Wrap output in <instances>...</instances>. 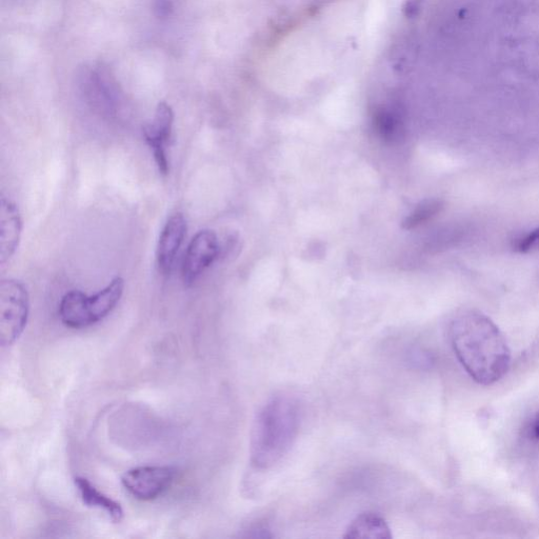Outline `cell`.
Instances as JSON below:
<instances>
[{
	"mask_svg": "<svg viewBox=\"0 0 539 539\" xmlns=\"http://www.w3.org/2000/svg\"><path fill=\"white\" fill-rule=\"evenodd\" d=\"M454 353L473 381L491 386L508 373L511 351L490 317L476 310L458 314L450 326Z\"/></svg>",
	"mask_w": 539,
	"mask_h": 539,
	"instance_id": "cell-1",
	"label": "cell"
},
{
	"mask_svg": "<svg viewBox=\"0 0 539 539\" xmlns=\"http://www.w3.org/2000/svg\"><path fill=\"white\" fill-rule=\"evenodd\" d=\"M301 423L298 404L290 396L279 395L259 411L251 432L250 455L255 468L268 469L292 448Z\"/></svg>",
	"mask_w": 539,
	"mask_h": 539,
	"instance_id": "cell-2",
	"label": "cell"
},
{
	"mask_svg": "<svg viewBox=\"0 0 539 539\" xmlns=\"http://www.w3.org/2000/svg\"><path fill=\"white\" fill-rule=\"evenodd\" d=\"M30 298L25 285L16 279L0 283V344L13 345L23 334L29 317Z\"/></svg>",
	"mask_w": 539,
	"mask_h": 539,
	"instance_id": "cell-3",
	"label": "cell"
},
{
	"mask_svg": "<svg viewBox=\"0 0 539 539\" xmlns=\"http://www.w3.org/2000/svg\"><path fill=\"white\" fill-rule=\"evenodd\" d=\"M175 475L171 467H139L128 471L122 483L135 498L148 502L162 496L172 486Z\"/></svg>",
	"mask_w": 539,
	"mask_h": 539,
	"instance_id": "cell-4",
	"label": "cell"
},
{
	"mask_svg": "<svg viewBox=\"0 0 539 539\" xmlns=\"http://www.w3.org/2000/svg\"><path fill=\"white\" fill-rule=\"evenodd\" d=\"M219 250L221 247L213 231H199L192 238L183 265V281L187 287L195 284L206 269L214 263Z\"/></svg>",
	"mask_w": 539,
	"mask_h": 539,
	"instance_id": "cell-5",
	"label": "cell"
},
{
	"mask_svg": "<svg viewBox=\"0 0 539 539\" xmlns=\"http://www.w3.org/2000/svg\"><path fill=\"white\" fill-rule=\"evenodd\" d=\"M174 124V112L165 102L159 103L152 124L144 127V136L153 152L159 172L168 175L170 165L166 146L170 142Z\"/></svg>",
	"mask_w": 539,
	"mask_h": 539,
	"instance_id": "cell-6",
	"label": "cell"
},
{
	"mask_svg": "<svg viewBox=\"0 0 539 539\" xmlns=\"http://www.w3.org/2000/svg\"><path fill=\"white\" fill-rule=\"evenodd\" d=\"M188 225L184 214L175 213L167 221L157 246V264L164 275L173 269L179 249L187 234Z\"/></svg>",
	"mask_w": 539,
	"mask_h": 539,
	"instance_id": "cell-7",
	"label": "cell"
},
{
	"mask_svg": "<svg viewBox=\"0 0 539 539\" xmlns=\"http://www.w3.org/2000/svg\"><path fill=\"white\" fill-rule=\"evenodd\" d=\"M23 233V219L15 203L0 199V264L5 265L15 254Z\"/></svg>",
	"mask_w": 539,
	"mask_h": 539,
	"instance_id": "cell-8",
	"label": "cell"
},
{
	"mask_svg": "<svg viewBox=\"0 0 539 539\" xmlns=\"http://www.w3.org/2000/svg\"><path fill=\"white\" fill-rule=\"evenodd\" d=\"M125 281L122 277H115L102 291L93 296H87L86 308L92 325L101 322L117 306L124 294Z\"/></svg>",
	"mask_w": 539,
	"mask_h": 539,
	"instance_id": "cell-9",
	"label": "cell"
},
{
	"mask_svg": "<svg viewBox=\"0 0 539 539\" xmlns=\"http://www.w3.org/2000/svg\"><path fill=\"white\" fill-rule=\"evenodd\" d=\"M344 537L347 539H391L392 532L381 515L367 512L354 519Z\"/></svg>",
	"mask_w": 539,
	"mask_h": 539,
	"instance_id": "cell-10",
	"label": "cell"
},
{
	"mask_svg": "<svg viewBox=\"0 0 539 539\" xmlns=\"http://www.w3.org/2000/svg\"><path fill=\"white\" fill-rule=\"evenodd\" d=\"M87 295L82 291H70L59 304V316L62 322L70 328L82 329L91 326V321L86 310Z\"/></svg>",
	"mask_w": 539,
	"mask_h": 539,
	"instance_id": "cell-11",
	"label": "cell"
},
{
	"mask_svg": "<svg viewBox=\"0 0 539 539\" xmlns=\"http://www.w3.org/2000/svg\"><path fill=\"white\" fill-rule=\"evenodd\" d=\"M75 486L77 487L79 494H81L85 505L105 510L115 523L122 521L124 517L122 506L113 501L110 497L99 492L87 478H75Z\"/></svg>",
	"mask_w": 539,
	"mask_h": 539,
	"instance_id": "cell-12",
	"label": "cell"
},
{
	"mask_svg": "<svg viewBox=\"0 0 539 539\" xmlns=\"http://www.w3.org/2000/svg\"><path fill=\"white\" fill-rule=\"evenodd\" d=\"M444 203L439 199H428L419 204L415 210L405 219L403 227L407 230L416 228L430 221L431 218L441 213Z\"/></svg>",
	"mask_w": 539,
	"mask_h": 539,
	"instance_id": "cell-13",
	"label": "cell"
},
{
	"mask_svg": "<svg viewBox=\"0 0 539 539\" xmlns=\"http://www.w3.org/2000/svg\"><path fill=\"white\" fill-rule=\"evenodd\" d=\"M373 124L375 131L381 135L382 138L395 139L401 129V121L398 116L390 109L382 108L378 109L373 117Z\"/></svg>",
	"mask_w": 539,
	"mask_h": 539,
	"instance_id": "cell-14",
	"label": "cell"
},
{
	"mask_svg": "<svg viewBox=\"0 0 539 539\" xmlns=\"http://www.w3.org/2000/svg\"><path fill=\"white\" fill-rule=\"evenodd\" d=\"M539 248V228L533 230L518 241L516 250L522 253H528Z\"/></svg>",
	"mask_w": 539,
	"mask_h": 539,
	"instance_id": "cell-15",
	"label": "cell"
},
{
	"mask_svg": "<svg viewBox=\"0 0 539 539\" xmlns=\"http://www.w3.org/2000/svg\"><path fill=\"white\" fill-rule=\"evenodd\" d=\"M173 12V0H154V13L158 18H168Z\"/></svg>",
	"mask_w": 539,
	"mask_h": 539,
	"instance_id": "cell-16",
	"label": "cell"
},
{
	"mask_svg": "<svg viewBox=\"0 0 539 539\" xmlns=\"http://www.w3.org/2000/svg\"><path fill=\"white\" fill-rule=\"evenodd\" d=\"M534 434H535V437H536L537 441L539 442V421L535 426Z\"/></svg>",
	"mask_w": 539,
	"mask_h": 539,
	"instance_id": "cell-17",
	"label": "cell"
}]
</instances>
